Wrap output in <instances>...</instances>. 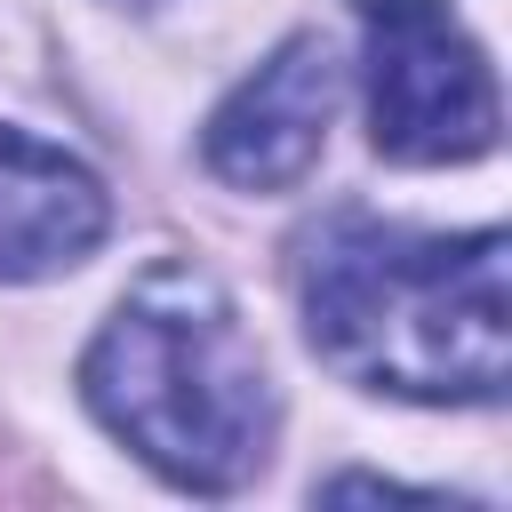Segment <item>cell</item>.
Listing matches in <instances>:
<instances>
[{"mask_svg":"<svg viewBox=\"0 0 512 512\" xmlns=\"http://www.w3.org/2000/svg\"><path fill=\"white\" fill-rule=\"evenodd\" d=\"M312 352L392 400L472 408L512 376L504 232H408L384 216H328L296 264Z\"/></svg>","mask_w":512,"mask_h":512,"instance_id":"1","label":"cell"},{"mask_svg":"<svg viewBox=\"0 0 512 512\" xmlns=\"http://www.w3.org/2000/svg\"><path fill=\"white\" fill-rule=\"evenodd\" d=\"M80 400L160 480L232 496L264 472L280 392L232 296L200 264H152L80 360Z\"/></svg>","mask_w":512,"mask_h":512,"instance_id":"2","label":"cell"},{"mask_svg":"<svg viewBox=\"0 0 512 512\" xmlns=\"http://www.w3.org/2000/svg\"><path fill=\"white\" fill-rule=\"evenodd\" d=\"M504 128L496 72L480 40L448 16V0H384L368 8V136L400 168L480 160Z\"/></svg>","mask_w":512,"mask_h":512,"instance_id":"3","label":"cell"},{"mask_svg":"<svg viewBox=\"0 0 512 512\" xmlns=\"http://www.w3.org/2000/svg\"><path fill=\"white\" fill-rule=\"evenodd\" d=\"M336 88H344V72H336V48H328L320 32L280 40V48L208 112V136H200L208 168H216L224 184H240V192H288V184L320 160V144H328Z\"/></svg>","mask_w":512,"mask_h":512,"instance_id":"4","label":"cell"},{"mask_svg":"<svg viewBox=\"0 0 512 512\" xmlns=\"http://www.w3.org/2000/svg\"><path fill=\"white\" fill-rule=\"evenodd\" d=\"M112 232V200L96 168L32 128H0V280H48L96 256Z\"/></svg>","mask_w":512,"mask_h":512,"instance_id":"5","label":"cell"},{"mask_svg":"<svg viewBox=\"0 0 512 512\" xmlns=\"http://www.w3.org/2000/svg\"><path fill=\"white\" fill-rule=\"evenodd\" d=\"M360 8H384V0H360Z\"/></svg>","mask_w":512,"mask_h":512,"instance_id":"6","label":"cell"}]
</instances>
